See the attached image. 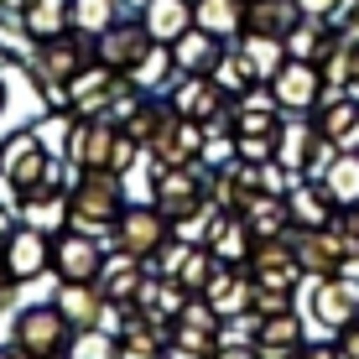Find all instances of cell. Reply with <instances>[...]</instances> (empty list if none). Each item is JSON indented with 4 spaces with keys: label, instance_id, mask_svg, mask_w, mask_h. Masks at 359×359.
Segmentation results:
<instances>
[{
    "label": "cell",
    "instance_id": "cell-27",
    "mask_svg": "<svg viewBox=\"0 0 359 359\" xmlns=\"http://www.w3.org/2000/svg\"><path fill=\"white\" fill-rule=\"evenodd\" d=\"M203 250L214 255L219 266H245V261H250V250H255V234L245 229L240 214H219V224H214V234H208Z\"/></svg>",
    "mask_w": 359,
    "mask_h": 359
},
{
    "label": "cell",
    "instance_id": "cell-17",
    "mask_svg": "<svg viewBox=\"0 0 359 359\" xmlns=\"http://www.w3.org/2000/svg\"><path fill=\"white\" fill-rule=\"evenodd\" d=\"M224 47H229V42H219L214 32L188 27L177 42H172V63H177L182 79H214V68H219V57H224Z\"/></svg>",
    "mask_w": 359,
    "mask_h": 359
},
{
    "label": "cell",
    "instance_id": "cell-32",
    "mask_svg": "<svg viewBox=\"0 0 359 359\" xmlns=\"http://www.w3.org/2000/svg\"><path fill=\"white\" fill-rule=\"evenodd\" d=\"M68 6L73 0H32L16 21H21V32H27L32 42H53V36L68 32Z\"/></svg>",
    "mask_w": 359,
    "mask_h": 359
},
{
    "label": "cell",
    "instance_id": "cell-53",
    "mask_svg": "<svg viewBox=\"0 0 359 359\" xmlns=\"http://www.w3.org/2000/svg\"><path fill=\"white\" fill-rule=\"evenodd\" d=\"M354 94H359V73H354Z\"/></svg>",
    "mask_w": 359,
    "mask_h": 359
},
{
    "label": "cell",
    "instance_id": "cell-41",
    "mask_svg": "<svg viewBox=\"0 0 359 359\" xmlns=\"http://www.w3.org/2000/svg\"><path fill=\"white\" fill-rule=\"evenodd\" d=\"M240 162H276V135H234Z\"/></svg>",
    "mask_w": 359,
    "mask_h": 359
},
{
    "label": "cell",
    "instance_id": "cell-34",
    "mask_svg": "<svg viewBox=\"0 0 359 359\" xmlns=\"http://www.w3.org/2000/svg\"><path fill=\"white\" fill-rule=\"evenodd\" d=\"M323 188L333 193L339 208L359 203V151H339V156H333V167L323 172Z\"/></svg>",
    "mask_w": 359,
    "mask_h": 359
},
{
    "label": "cell",
    "instance_id": "cell-49",
    "mask_svg": "<svg viewBox=\"0 0 359 359\" xmlns=\"http://www.w3.org/2000/svg\"><path fill=\"white\" fill-rule=\"evenodd\" d=\"M162 359H208V354H198V349H182V344H167V354Z\"/></svg>",
    "mask_w": 359,
    "mask_h": 359
},
{
    "label": "cell",
    "instance_id": "cell-29",
    "mask_svg": "<svg viewBox=\"0 0 359 359\" xmlns=\"http://www.w3.org/2000/svg\"><path fill=\"white\" fill-rule=\"evenodd\" d=\"M193 27L214 32L219 42L245 36V0H193Z\"/></svg>",
    "mask_w": 359,
    "mask_h": 359
},
{
    "label": "cell",
    "instance_id": "cell-1",
    "mask_svg": "<svg viewBox=\"0 0 359 359\" xmlns=\"http://www.w3.org/2000/svg\"><path fill=\"white\" fill-rule=\"evenodd\" d=\"M126 203H130L126 177H115V172H79L63 198V214H68V224H79L89 234H109L120 224V214H126Z\"/></svg>",
    "mask_w": 359,
    "mask_h": 359
},
{
    "label": "cell",
    "instance_id": "cell-26",
    "mask_svg": "<svg viewBox=\"0 0 359 359\" xmlns=\"http://www.w3.org/2000/svg\"><path fill=\"white\" fill-rule=\"evenodd\" d=\"M240 219H245V229H250L255 240H276V234H287V229H292L287 198H276V193H245Z\"/></svg>",
    "mask_w": 359,
    "mask_h": 359
},
{
    "label": "cell",
    "instance_id": "cell-10",
    "mask_svg": "<svg viewBox=\"0 0 359 359\" xmlns=\"http://www.w3.org/2000/svg\"><path fill=\"white\" fill-rule=\"evenodd\" d=\"M94 63V42L79 32H63L53 42H32V73L36 83H68L79 68Z\"/></svg>",
    "mask_w": 359,
    "mask_h": 359
},
{
    "label": "cell",
    "instance_id": "cell-4",
    "mask_svg": "<svg viewBox=\"0 0 359 359\" xmlns=\"http://www.w3.org/2000/svg\"><path fill=\"white\" fill-rule=\"evenodd\" d=\"M172 240V219L156 203H126L120 224L109 229V255H135V261H151L156 250Z\"/></svg>",
    "mask_w": 359,
    "mask_h": 359
},
{
    "label": "cell",
    "instance_id": "cell-20",
    "mask_svg": "<svg viewBox=\"0 0 359 359\" xmlns=\"http://www.w3.org/2000/svg\"><path fill=\"white\" fill-rule=\"evenodd\" d=\"M302 344L307 339H302V313H297V307L261 318V328H255V354L261 359H297Z\"/></svg>",
    "mask_w": 359,
    "mask_h": 359
},
{
    "label": "cell",
    "instance_id": "cell-24",
    "mask_svg": "<svg viewBox=\"0 0 359 359\" xmlns=\"http://www.w3.org/2000/svg\"><path fill=\"white\" fill-rule=\"evenodd\" d=\"M141 281H146V261H135V255H109L104 271H99V292H104L109 307H135Z\"/></svg>",
    "mask_w": 359,
    "mask_h": 359
},
{
    "label": "cell",
    "instance_id": "cell-36",
    "mask_svg": "<svg viewBox=\"0 0 359 359\" xmlns=\"http://www.w3.org/2000/svg\"><path fill=\"white\" fill-rule=\"evenodd\" d=\"M68 359H120V339L104 328H83V333H73Z\"/></svg>",
    "mask_w": 359,
    "mask_h": 359
},
{
    "label": "cell",
    "instance_id": "cell-12",
    "mask_svg": "<svg viewBox=\"0 0 359 359\" xmlns=\"http://www.w3.org/2000/svg\"><path fill=\"white\" fill-rule=\"evenodd\" d=\"M120 83H126V73H115L109 63H94L79 68L68 79V99H73V115H109V104H115Z\"/></svg>",
    "mask_w": 359,
    "mask_h": 359
},
{
    "label": "cell",
    "instance_id": "cell-46",
    "mask_svg": "<svg viewBox=\"0 0 359 359\" xmlns=\"http://www.w3.org/2000/svg\"><path fill=\"white\" fill-rule=\"evenodd\" d=\"M16 287H21V281L6 271V261H0V313H11V302H16Z\"/></svg>",
    "mask_w": 359,
    "mask_h": 359
},
{
    "label": "cell",
    "instance_id": "cell-25",
    "mask_svg": "<svg viewBox=\"0 0 359 359\" xmlns=\"http://www.w3.org/2000/svg\"><path fill=\"white\" fill-rule=\"evenodd\" d=\"M281 47H287V57H302V63L323 68V57L339 47V27H333V21H318V16H302L287 32V42H281Z\"/></svg>",
    "mask_w": 359,
    "mask_h": 359
},
{
    "label": "cell",
    "instance_id": "cell-8",
    "mask_svg": "<svg viewBox=\"0 0 359 359\" xmlns=\"http://www.w3.org/2000/svg\"><path fill=\"white\" fill-rule=\"evenodd\" d=\"M151 203L177 224L193 208L208 203V172L203 167H151Z\"/></svg>",
    "mask_w": 359,
    "mask_h": 359
},
{
    "label": "cell",
    "instance_id": "cell-28",
    "mask_svg": "<svg viewBox=\"0 0 359 359\" xmlns=\"http://www.w3.org/2000/svg\"><path fill=\"white\" fill-rule=\"evenodd\" d=\"M188 297H193V292H182L172 276H156V271H146V281H141V297H135V307H141V313H151L156 323H177V313L188 307Z\"/></svg>",
    "mask_w": 359,
    "mask_h": 359
},
{
    "label": "cell",
    "instance_id": "cell-35",
    "mask_svg": "<svg viewBox=\"0 0 359 359\" xmlns=\"http://www.w3.org/2000/svg\"><path fill=\"white\" fill-rule=\"evenodd\" d=\"M354 73H359V42H344V36H339V47L323 57V83H328V94L354 89Z\"/></svg>",
    "mask_w": 359,
    "mask_h": 359
},
{
    "label": "cell",
    "instance_id": "cell-51",
    "mask_svg": "<svg viewBox=\"0 0 359 359\" xmlns=\"http://www.w3.org/2000/svg\"><path fill=\"white\" fill-rule=\"evenodd\" d=\"M0 359H16V344H0Z\"/></svg>",
    "mask_w": 359,
    "mask_h": 359
},
{
    "label": "cell",
    "instance_id": "cell-14",
    "mask_svg": "<svg viewBox=\"0 0 359 359\" xmlns=\"http://www.w3.org/2000/svg\"><path fill=\"white\" fill-rule=\"evenodd\" d=\"M177 120H182V115L172 109V99H167V94H141V99H135V104L126 109V115H120V130H126L130 141L141 146V151H151V146L162 141V135L177 126Z\"/></svg>",
    "mask_w": 359,
    "mask_h": 359
},
{
    "label": "cell",
    "instance_id": "cell-16",
    "mask_svg": "<svg viewBox=\"0 0 359 359\" xmlns=\"http://www.w3.org/2000/svg\"><path fill=\"white\" fill-rule=\"evenodd\" d=\"M198 297H203L219 318H240V313H250L255 281H250V271H245V266H214V276H208V287Z\"/></svg>",
    "mask_w": 359,
    "mask_h": 359
},
{
    "label": "cell",
    "instance_id": "cell-47",
    "mask_svg": "<svg viewBox=\"0 0 359 359\" xmlns=\"http://www.w3.org/2000/svg\"><path fill=\"white\" fill-rule=\"evenodd\" d=\"M297 359H344V354H339V344H302Z\"/></svg>",
    "mask_w": 359,
    "mask_h": 359
},
{
    "label": "cell",
    "instance_id": "cell-18",
    "mask_svg": "<svg viewBox=\"0 0 359 359\" xmlns=\"http://www.w3.org/2000/svg\"><path fill=\"white\" fill-rule=\"evenodd\" d=\"M53 302L79 333L83 328H104V318H109V302H104V292H99V281H57Z\"/></svg>",
    "mask_w": 359,
    "mask_h": 359
},
{
    "label": "cell",
    "instance_id": "cell-31",
    "mask_svg": "<svg viewBox=\"0 0 359 359\" xmlns=\"http://www.w3.org/2000/svg\"><path fill=\"white\" fill-rule=\"evenodd\" d=\"M141 21H146V32L156 36V42H177L182 32L193 27V0H146L141 6Z\"/></svg>",
    "mask_w": 359,
    "mask_h": 359
},
{
    "label": "cell",
    "instance_id": "cell-7",
    "mask_svg": "<svg viewBox=\"0 0 359 359\" xmlns=\"http://www.w3.org/2000/svg\"><path fill=\"white\" fill-rule=\"evenodd\" d=\"M287 245H292V261L302 266V276L307 281H318V276H339V271H349L354 266V255H349V245L339 240V229H287Z\"/></svg>",
    "mask_w": 359,
    "mask_h": 359
},
{
    "label": "cell",
    "instance_id": "cell-43",
    "mask_svg": "<svg viewBox=\"0 0 359 359\" xmlns=\"http://www.w3.org/2000/svg\"><path fill=\"white\" fill-rule=\"evenodd\" d=\"M255 328H261V318H255V313L224 318V323H219V344H255Z\"/></svg>",
    "mask_w": 359,
    "mask_h": 359
},
{
    "label": "cell",
    "instance_id": "cell-40",
    "mask_svg": "<svg viewBox=\"0 0 359 359\" xmlns=\"http://www.w3.org/2000/svg\"><path fill=\"white\" fill-rule=\"evenodd\" d=\"M234 156H240V151H234V135H208V141H203V156H198V167H203V172H219V167H229Z\"/></svg>",
    "mask_w": 359,
    "mask_h": 359
},
{
    "label": "cell",
    "instance_id": "cell-45",
    "mask_svg": "<svg viewBox=\"0 0 359 359\" xmlns=\"http://www.w3.org/2000/svg\"><path fill=\"white\" fill-rule=\"evenodd\" d=\"M333 344H339L344 359H359V318H354L349 328H339V339H333Z\"/></svg>",
    "mask_w": 359,
    "mask_h": 359
},
{
    "label": "cell",
    "instance_id": "cell-5",
    "mask_svg": "<svg viewBox=\"0 0 359 359\" xmlns=\"http://www.w3.org/2000/svg\"><path fill=\"white\" fill-rule=\"evenodd\" d=\"M271 99L281 104V115H313L323 104L328 83H323V68L318 63H302V57H281V68L266 79Z\"/></svg>",
    "mask_w": 359,
    "mask_h": 359
},
{
    "label": "cell",
    "instance_id": "cell-37",
    "mask_svg": "<svg viewBox=\"0 0 359 359\" xmlns=\"http://www.w3.org/2000/svg\"><path fill=\"white\" fill-rule=\"evenodd\" d=\"M219 214H224V208L203 203V208H193L188 219H177V224H172V234H177L182 245H208V234H214V224H219Z\"/></svg>",
    "mask_w": 359,
    "mask_h": 359
},
{
    "label": "cell",
    "instance_id": "cell-2",
    "mask_svg": "<svg viewBox=\"0 0 359 359\" xmlns=\"http://www.w3.org/2000/svg\"><path fill=\"white\" fill-rule=\"evenodd\" d=\"M57 156L42 146V135H36L32 126L11 130L6 141H0V182L11 188V208L21 203V198H32L36 188L47 182V172H53Z\"/></svg>",
    "mask_w": 359,
    "mask_h": 359
},
{
    "label": "cell",
    "instance_id": "cell-13",
    "mask_svg": "<svg viewBox=\"0 0 359 359\" xmlns=\"http://www.w3.org/2000/svg\"><path fill=\"white\" fill-rule=\"evenodd\" d=\"M0 261H6V271L16 281H36L53 271V234L36 229V224H16V234H11V245L0 250Z\"/></svg>",
    "mask_w": 359,
    "mask_h": 359
},
{
    "label": "cell",
    "instance_id": "cell-52",
    "mask_svg": "<svg viewBox=\"0 0 359 359\" xmlns=\"http://www.w3.org/2000/svg\"><path fill=\"white\" fill-rule=\"evenodd\" d=\"M6 99H11V89H6V79H0V109H6Z\"/></svg>",
    "mask_w": 359,
    "mask_h": 359
},
{
    "label": "cell",
    "instance_id": "cell-39",
    "mask_svg": "<svg viewBox=\"0 0 359 359\" xmlns=\"http://www.w3.org/2000/svg\"><path fill=\"white\" fill-rule=\"evenodd\" d=\"M188 250H193V245H182L177 234H172L162 250H156L151 261H146V271H156V276H172V281H177V271H182V261H188Z\"/></svg>",
    "mask_w": 359,
    "mask_h": 359
},
{
    "label": "cell",
    "instance_id": "cell-19",
    "mask_svg": "<svg viewBox=\"0 0 359 359\" xmlns=\"http://www.w3.org/2000/svg\"><path fill=\"white\" fill-rule=\"evenodd\" d=\"M287 214H292L297 229H328L333 214H339V203H333V193L323 188V182L297 177L292 188H287Z\"/></svg>",
    "mask_w": 359,
    "mask_h": 359
},
{
    "label": "cell",
    "instance_id": "cell-33",
    "mask_svg": "<svg viewBox=\"0 0 359 359\" xmlns=\"http://www.w3.org/2000/svg\"><path fill=\"white\" fill-rule=\"evenodd\" d=\"M120 6H126V0H73L68 6V32H79V36L94 42V36H104L115 21H126Z\"/></svg>",
    "mask_w": 359,
    "mask_h": 359
},
{
    "label": "cell",
    "instance_id": "cell-42",
    "mask_svg": "<svg viewBox=\"0 0 359 359\" xmlns=\"http://www.w3.org/2000/svg\"><path fill=\"white\" fill-rule=\"evenodd\" d=\"M359 6V0H297V11H302V16H318V21H333V27H339L344 16H349V11Z\"/></svg>",
    "mask_w": 359,
    "mask_h": 359
},
{
    "label": "cell",
    "instance_id": "cell-11",
    "mask_svg": "<svg viewBox=\"0 0 359 359\" xmlns=\"http://www.w3.org/2000/svg\"><path fill=\"white\" fill-rule=\"evenodd\" d=\"M151 47H156V36L146 32V21H115L104 36H94V57L109 63L115 73H135Z\"/></svg>",
    "mask_w": 359,
    "mask_h": 359
},
{
    "label": "cell",
    "instance_id": "cell-44",
    "mask_svg": "<svg viewBox=\"0 0 359 359\" xmlns=\"http://www.w3.org/2000/svg\"><path fill=\"white\" fill-rule=\"evenodd\" d=\"M141 156H146V151L130 141L126 130H120V135H115V151H109V172H115V177H126V172H130L135 162H141Z\"/></svg>",
    "mask_w": 359,
    "mask_h": 359
},
{
    "label": "cell",
    "instance_id": "cell-23",
    "mask_svg": "<svg viewBox=\"0 0 359 359\" xmlns=\"http://www.w3.org/2000/svg\"><path fill=\"white\" fill-rule=\"evenodd\" d=\"M214 83L224 89L229 99H240V94H250V89H261L266 83V73L261 63H255V47L245 42V47H224V57H219V68H214Z\"/></svg>",
    "mask_w": 359,
    "mask_h": 359
},
{
    "label": "cell",
    "instance_id": "cell-6",
    "mask_svg": "<svg viewBox=\"0 0 359 359\" xmlns=\"http://www.w3.org/2000/svg\"><path fill=\"white\" fill-rule=\"evenodd\" d=\"M109 250L99 245V234L79 229V224H63L53 229V276L57 281H99Z\"/></svg>",
    "mask_w": 359,
    "mask_h": 359
},
{
    "label": "cell",
    "instance_id": "cell-30",
    "mask_svg": "<svg viewBox=\"0 0 359 359\" xmlns=\"http://www.w3.org/2000/svg\"><path fill=\"white\" fill-rule=\"evenodd\" d=\"M318 141H323L318 120H281V135H276V162L302 177V167H307V156H313V146H318Z\"/></svg>",
    "mask_w": 359,
    "mask_h": 359
},
{
    "label": "cell",
    "instance_id": "cell-22",
    "mask_svg": "<svg viewBox=\"0 0 359 359\" xmlns=\"http://www.w3.org/2000/svg\"><path fill=\"white\" fill-rule=\"evenodd\" d=\"M203 141H208L203 126H193V120H177V126H172L146 156H151V167H198V156H203Z\"/></svg>",
    "mask_w": 359,
    "mask_h": 359
},
{
    "label": "cell",
    "instance_id": "cell-50",
    "mask_svg": "<svg viewBox=\"0 0 359 359\" xmlns=\"http://www.w3.org/2000/svg\"><path fill=\"white\" fill-rule=\"evenodd\" d=\"M27 6H32V0H0V11H6V16H21Z\"/></svg>",
    "mask_w": 359,
    "mask_h": 359
},
{
    "label": "cell",
    "instance_id": "cell-48",
    "mask_svg": "<svg viewBox=\"0 0 359 359\" xmlns=\"http://www.w3.org/2000/svg\"><path fill=\"white\" fill-rule=\"evenodd\" d=\"M16 224H21V219H16V208H6V203H0V250L11 245V234H16Z\"/></svg>",
    "mask_w": 359,
    "mask_h": 359
},
{
    "label": "cell",
    "instance_id": "cell-3",
    "mask_svg": "<svg viewBox=\"0 0 359 359\" xmlns=\"http://www.w3.org/2000/svg\"><path fill=\"white\" fill-rule=\"evenodd\" d=\"M73 333H79V328L57 313V302H36V307H21V313H16L11 344H21V349L36 354V359H63L73 349Z\"/></svg>",
    "mask_w": 359,
    "mask_h": 359
},
{
    "label": "cell",
    "instance_id": "cell-9",
    "mask_svg": "<svg viewBox=\"0 0 359 359\" xmlns=\"http://www.w3.org/2000/svg\"><path fill=\"white\" fill-rule=\"evenodd\" d=\"M307 313H313V323L328 328V333L349 328L359 318V276H349V271H339V276H318L313 287H307Z\"/></svg>",
    "mask_w": 359,
    "mask_h": 359
},
{
    "label": "cell",
    "instance_id": "cell-21",
    "mask_svg": "<svg viewBox=\"0 0 359 359\" xmlns=\"http://www.w3.org/2000/svg\"><path fill=\"white\" fill-rule=\"evenodd\" d=\"M302 21L297 0H245V36L261 42H287V32Z\"/></svg>",
    "mask_w": 359,
    "mask_h": 359
},
{
    "label": "cell",
    "instance_id": "cell-15",
    "mask_svg": "<svg viewBox=\"0 0 359 359\" xmlns=\"http://www.w3.org/2000/svg\"><path fill=\"white\" fill-rule=\"evenodd\" d=\"M318 130L328 135L339 151H359V94L344 89V94H323V104L313 109Z\"/></svg>",
    "mask_w": 359,
    "mask_h": 359
},
{
    "label": "cell",
    "instance_id": "cell-38",
    "mask_svg": "<svg viewBox=\"0 0 359 359\" xmlns=\"http://www.w3.org/2000/svg\"><path fill=\"white\" fill-rule=\"evenodd\" d=\"M214 266H219L214 255H208L203 245H193V250H188V261H182V271H177V287L198 297V292L208 287V276H214Z\"/></svg>",
    "mask_w": 359,
    "mask_h": 359
}]
</instances>
